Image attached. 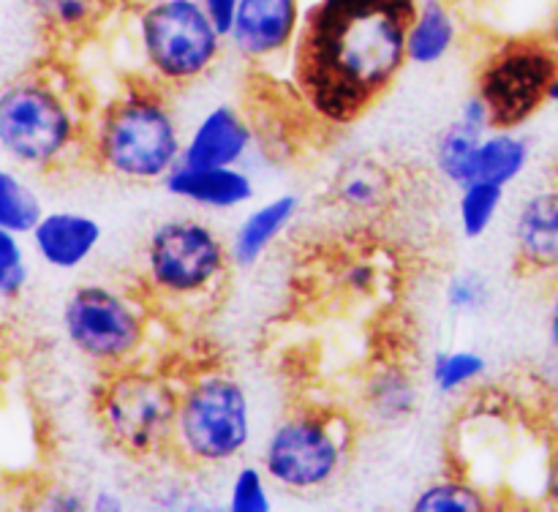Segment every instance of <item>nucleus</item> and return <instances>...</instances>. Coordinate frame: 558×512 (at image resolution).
Instances as JSON below:
<instances>
[{"instance_id": "obj_1", "label": "nucleus", "mask_w": 558, "mask_h": 512, "mask_svg": "<svg viewBox=\"0 0 558 512\" xmlns=\"http://www.w3.org/2000/svg\"><path fill=\"white\" fill-rule=\"evenodd\" d=\"M420 0H314L292 47L298 96L322 123L352 125L376 107L409 63Z\"/></svg>"}, {"instance_id": "obj_2", "label": "nucleus", "mask_w": 558, "mask_h": 512, "mask_svg": "<svg viewBox=\"0 0 558 512\" xmlns=\"http://www.w3.org/2000/svg\"><path fill=\"white\" fill-rule=\"evenodd\" d=\"M90 123L63 71H25L0 90V147L25 172L69 167L87 153Z\"/></svg>"}, {"instance_id": "obj_3", "label": "nucleus", "mask_w": 558, "mask_h": 512, "mask_svg": "<svg viewBox=\"0 0 558 512\" xmlns=\"http://www.w3.org/2000/svg\"><path fill=\"white\" fill-rule=\"evenodd\" d=\"M185 136L167 90L153 80H129L90 123L87 153L104 172L131 183L161 180L183 161Z\"/></svg>"}, {"instance_id": "obj_4", "label": "nucleus", "mask_w": 558, "mask_h": 512, "mask_svg": "<svg viewBox=\"0 0 558 512\" xmlns=\"http://www.w3.org/2000/svg\"><path fill=\"white\" fill-rule=\"evenodd\" d=\"M254 409L243 381L223 370L194 376L180 390L174 447L191 466H223L248 450Z\"/></svg>"}, {"instance_id": "obj_5", "label": "nucleus", "mask_w": 558, "mask_h": 512, "mask_svg": "<svg viewBox=\"0 0 558 512\" xmlns=\"http://www.w3.org/2000/svg\"><path fill=\"white\" fill-rule=\"evenodd\" d=\"M354 419L332 406H303L287 414L262 447V468L289 493L327 488L347 466Z\"/></svg>"}, {"instance_id": "obj_6", "label": "nucleus", "mask_w": 558, "mask_h": 512, "mask_svg": "<svg viewBox=\"0 0 558 512\" xmlns=\"http://www.w3.org/2000/svg\"><path fill=\"white\" fill-rule=\"evenodd\" d=\"M136 41L147 80L163 90H180L210 74L227 36L199 0H153L140 11Z\"/></svg>"}, {"instance_id": "obj_7", "label": "nucleus", "mask_w": 558, "mask_h": 512, "mask_svg": "<svg viewBox=\"0 0 558 512\" xmlns=\"http://www.w3.org/2000/svg\"><path fill=\"white\" fill-rule=\"evenodd\" d=\"M178 403L180 390L167 376L134 363L109 370L96 414L114 447L134 458H153L174 447Z\"/></svg>"}, {"instance_id": "obj_8", "label": "nucleus", "mask_w": 558, "mask_h": 512, "mask_svg": "<svg viewBox=\"0 0 558 512\" xmlns=\"http://www.w3.org/2000/svg\"><path fill=\"white\" fill-rule=\"evenodd\" d=\"M558 74V52L545 33L501 38L483 58L474 90L485 98L494 129H521L545 103Z\"/></svg>"}, {"instance_id": "obj_9", "label": "nucleus", "mask_w": 558, "mask_h": 512, "mask_svg": "<svg viewBox=\"0 0 558 512\" xmlns=\"http://www.w3.org/2000/svg\"><path fill=\"white\" fill-rule=\"evenodd\" d=\"M229 265V243L199 218H169L153 229L145 243V278L158 297H205L216 292Z\"/></svg>"}, {"instance_id": "obj_10", "label": "nucleus", "mask_w": 558, "mask_h": 512, "mask_svg": "<svg viewBox=\"0 0 558 512\" xmlns=\"http://www.w3.org/2000/svg\"><path fill=\"white\" fill-rule=\"evenodd\" d=\"M60 325L82 357L107 370L134 365L147 341L145 308L107 283L76 287L65 297Z\"/></svg>"}, {"instance_id": "obj_11", "label": "nucleus", "mask_w": 558, "mask_h": 512, "mask_svg": "<svg viewBox=\"0 0 558 512\" xmlns=\"http://www.w3.org/2000/svg\"><path fill=\"white\" fill-rule=\"evenodd\" d=\"M303 25L300 0H240L227 41L248 63H267L292 52Z\"/></svg>"}, {"instance_id": "obj_12", "label": "nucleus", "mask_w": 558, "mask_h": 512, "mask_svg": "<svg viewBox=\"0 0 558 512\" xmlns=\"http://www.w3.org/2000/svg\"><path fill=\"white\" fill-rule=\"evenodd\" d=\"M254 125L232 103L207 109L185 136L183 163L191 167H240L254 150Z\"/></svg>"}, {"instance_id": "obj_13", "label": "nucleus", "mask_w": 558, "mask_h": 512, "mask_svg": "<svg viewBox=\"0 0 558 512\" xmlns=\"http://www.w3.org/2000/svg\"><path fill=\"white\" fill-rule=\"evenodd\" d=\"M512 245L521 270L558 278V188L526 196L512 218Z\"/></svg>"}, {"instance_id": "obj_14", "label": "nucleus", "mask_w": 558, "mask_h": 512, "mask_svg": "<svg viewBox=\"0 0 558 512\" xmlns=\"http://www.w3.org/2000/svg\"><path fill=\"white\" fill-rule=\"evenodd\" d=\"M104 237L101 223L87 212L49 210L27 240L44 265L52 270H76L93 259Z\"/></svg>"}, {"instance_id": "obj_15", "label": "nucleus", "mask_w": 558, "mask_h": 512, "mask_svg": "<svg viewBox=\"0 0 558 512\" xmlns=\"http://www.w3.org/2000/svg\"><path fill=\"white\" fill-rule=\"evenodd\" d=\"M163 188L174 199L189 205L205 207V210L229 212L248 205L254 199V180L240 167H191L180 161L172 172L163 178Z\"/></svg>"}, {"instance_id": "obj_16", "label": "nucleus", "mask_w": 558, "mask_h": 512, "mask_svg": "<svg viewBox=\"0 0 558 512\" xmlns=\"http://www.w3.org/2000/svg\"><path fill=\"white\" fill-rule=\"evenodd\" d=\"M300 210L298 196L281 194L272 199L262 202L259 207L248 212L243 221L234 229L232 240H229V251H232V265L238 267H254L262 256L270 251V245L281 237L294 221Z\"/></svg>"}, {"instance_id": "obj_17", "label": "nucleus", "mask_w": 558, "mask_h": 512, "mask_svg": "<svg viewBox=\"0 0 558 512\" xmlns=\"http://www.w3.org/2000/svg\"><path fill=\"white\" fill-rule=\"evenodd\" d=\"M38 25L52 41L80 44L96 36L120 11L123 0H27Z\"/></svg>"}, {"instance_id": "obj_18", "label": "nucleus", "mask_w": 558, "mask_h": 512, "mask_svg": "<svg viewBox=\"0 0 558 512\" xmlns=\"http://www.w3.org/2000/svg\"><path fill=\"white\" fill-rule=\"evenodd\" d=\"M363 406L376 425L401 423L417 409V381L403 365H381L365 381Z\"/></svg>"}, {"instance_id": "obj_19", "label": "nucleus", "mask_w": 558, "mask_h": 512, "mask_svg": "<svg viewBox=\"0 0 558 512\" xmlns=\"http://www.w3.org/2000/svg\"><path fill=\"white\" fill-rule=\"evenodd\" d=\"M458 41V22L445 0H420V9L409 25V63L436 65L452 52Z\"/></svg>"}, {"instance_id": "obj_20", "label": "nucleus", "mask_w": 558, "mask_h": 512, "mask_svg": "<svg viewBox=\"0 0 558 512\" xmlns=\"http://www.w3.org/2000/svg\"><path fill=\"white\" fill-rule=\"evenodd\" d=\"M532 161V145L518 129H490L477 150V180L510 185L521 178Z\"/></svg>"}, {"instance_id": "obj_21", "label": "nucleus", "mask_w": 558, "mask_h": 512, "mask_svg": "<svg viewBox=\"0 0 558 512\" xmlns=\"http://www.w3.org/2000/svg\"><path fill=\"white\" fill-rule=\"evenodd\" d=\"M483 136V131L472 129L463 120H456L441 131L434 147V161L447 183L463 188L477 180V150Z\"/></svg>"}, {"instance_id": "obj_22", "label": "nucleus", "mask_w": 558, "mask_h": 512, "mask_svg": "<svg viewBox=\"0 0 558 512\" xmlns=\"http://www.w3.org/2000/svg\"><path fill=\"white\" fill-rule=\"evenodd\" d=\"M44 212L47 210H44V202L36 188L20 172L5 167L0 172V229L27 237L44 218Z\"/></svg>"}, {"instance_id": "obj_23", "label": "nucleus", "mask_w": 558, "mask_h": 512, "mask_svg": "<svg viewBox=\"0 0 558 512\" xmlns=\"http://www.w3.org/2000/svg\"><path fill=\"white\" fill-rule=\"evenodd\" d=\"M505 196L507 185L490 183V180H472L463 185L458 196V223H461L463 237H483L505 207Z\"/></svg>"}, {"instance_id": "obj_24", "label": "nucleus", "mask_w": 558, "mask_h": 512, "mask_svg": "<svg viewBox=\"0 0 558 512\" xmlns=\"http://www.w3.org/2000/svg\"><path fill=\"white\" fill-rule=\"evenodd\" d=\"M390 191V178L376 163H352L341 172L336 183V196L352 212H371L385 202Z\"/></svg>"}, {"instance_id": "obj_25", "label": "nucleus", "mask_w": 558, "mask_h": 512, "mask_svg": "<svg viewBox=\"0 0 558 512\" xmlns=\"http://www.w3.org/2000/svg\"><path fill=\"white\" fill-rule=\"evenodd\" d=\"M417 512H480L488 510V499L474 483L463 477H441L425 485L412 501Z\"/></svg>"}, {"instance_id": "obj_26", "label": "nucleus", "mask_w": 558, "mask_h": 512, "mask_svg": "<svg viewBox=\"0 0 558 512\" xmlns=\"http://www.w3.org/2000/svg\"><path fill=\"white\" fill-rule=\"evenodd\" d=\"M485 370H488L485 354L474 352V349H450V352L434 354L430 385L441 395H456V392L466 390L474 381L483 379Z\"/></svg>"}, {"instance_id": "obj_27", "label": "nucleus", "mask_w": 558, "mask_h": 512, "mask_svg": "<svg viewBox=\"0 0 558 512\" xmlns=\"http://www.w3.org/2000/svg\"><path fill=\"white\" fill-rule=\"evenodd\" d=\"M267 472L254 463H245L229 483V510L232 512H267L272 507Z\"/></svg>"}, {"instance_id": "obj_28", "label": "nucleus", "mask_w": 558, "mask_h": 512, "mask_svg": "<svg viewBox=\"0 0 558 512\" xmlns=\"http://www.w3.org/2000/svg\"><path fill=\"white\" fill-rule=\"evenodd\" d=\"M27 278H31V267H27L22 237L0 229V297L5 303H14L16 297H22Z\"/></svg>"}, {"instance_id": "obj_29", "label": "nucleus", "mask_w": 558, "mask_h": 512, "mask_svg": "<svg viewBox=\"0 0 558 512\" xmlns=\"http://www.w3.org/2000/svg\"><path fill=\"white\" fill-rule=\"evenodd\" d=\"M445 300L452 314H477L490 300L488 278L483 272H456L447 281Z\"/></svg>"}, {"instance_id": "obj_30", "label": "nucleus", "mask_w": 558, "mask_h": 512, "mask_svg": "<svg viewBox=\"0 0 558 512\" xmlns=\"http://www.w3.org/2000/svg\"><path fill=\"white\" fill-rule=\"evenodd\" d=\"M379 267L368 259H354L352 265L343 267L341 281L343 287L349 289L352 294H374L376 287H379Z\"/></svg>"}, {"instance_id": "obj_31", "label": "nucleus", "mask_w": 558, "mask_h": 512, "mask_svg": "<svg viewBox=\"0 0 558 512\" xmlns=\"http://www.w3.org/2000/svg\"><path fill=\"white\" fill-rule=\"evenodd\" d=\"M458 120H463L466 125H472V129L483 131V134H488L490 129H494V118H490V107L485 103V98L480 96L477 90L472 93V96L466 98V101L461 103V114H458Z\"/></svg>"}, {"instance_id": "obj_32", "label": "nucleus", "mask_w": 558, "mask_h": 512, "mask_svg": "<svg viewBox=\"0 0 558 512\" xmlns=\"http://www.w3.org/2000/svg\"><path fill=\"white\" fill-rule=\"evenodd\" d=\"M87 507H90V501L74 488H54L49 490L47 499L41 501V510H49V512H80V510H87Z\"/></svg>"}, {"instance_id": "obj_33", "label": "nucleus", "mask_w": 558, "mask_h": 512, "mask_svg": "<svg viewBox=\"0 0 558 512\" xmlns=\"http://www.w3.org/2000/svg\"><path fill=\"white\" fill-rule=\"evenodd\" d=\"M199 3L205 5L207 16H210L213 25L221 31V36L229 38V33H232V25H234V16H238L240 0H199Z\"/></svg>"}, {"instance_id": "obj_34", "label": "nucleus", "mask_w": 558, "mask_h": 512, "mask_svg": "<svg viewBox=\"0 0 558 512\" xmlns=\"http://www.w3.org/2000/svg\"><path fill=\"white\" fill-rule=\"evenodd\" d=\"M545 499L550 507H558V439L550 444L548 461H545Z\"/></svg>"}, {"instance_id": "obj_35", "label": "nucleus", "mask_w": 558, "mask_h": 512, "mask_svg": "<svg viewBox=\"0 0 558 512\" xmlns=\"http://www.w3.org/2000/svg\"><path fill=\"white\" fill-rule=\"evenodd\" d=\"M548 343H550V352L558 354V283L548 303Z\"/></svg>"}, {"instance_id": "obj_36", "label": "nucleus", "mask_w": 558, "mask_h": 512, "mask_svg": "<svg viewBox=\"0 0 558 512\" xmlns=\"http://www.w3.org/2000/svg\"><path fill=\"white\" fill-rule=\"evenodd\" d=\"M90 510L96 512H118L123 510V501H120V496L114 493V490H98L96 499L90 501Z\"/></svg>"}, {"instance_id": "obj_37", "label": "nucleus", "mask_w": 558, "mask_h": 512, "mask_svg": "<svg viewBox=\"0 0 558 512\" xmlns=\"http://www.w3.org/2000/svg\"><path fill=\"white\" fill-rule=\"evenodd\" d=\"M543 381H545V390H548L558 401V354H554V359L543 368Z\"/></svg>"}, {"instance_id": "obj_38", "label": "nucleus", "mask_w": 558, "mask_h": 512, "mask_svg": "<svg viewBox=\"0 0 558 512\" xmlns=\"http://www.w3.org/2000/svg\"><path fill=\"white\" fill-rule=\"evenodd\" d=\"M545 38H548L550 47L558 52V3L554 5V11H550V16H548V25H545Z\"/></svg>"}, {"instance_id": "obj_39", "label": "nucleus", "mask_w": 558, "mask_h": 512, "mask_svg": "<svg viewBox=\"0 0 558 512\" xmlns=\"http://www.w3.org/2000/svg\"><path fill=\"white\" fill-rule=\"evenodd\" d=\"M550 103H556V107H558V74L554 80V87H550Z\"/></svg>"}]
</instances>
